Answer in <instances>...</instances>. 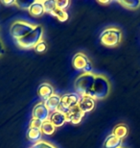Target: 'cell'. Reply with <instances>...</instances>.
<instances>
[{
  "mask_svg": "<svg viewBox=\"0 0 140 148\" xmlns=\"http://www.w3.org/2000/svg\"><path fill=\"white\" fill-rule=\"evenodd\" d=\"M111 90V85L106 77L102 75H96L92 90L88 91L85 96L95 99H104L109 95Z\"/></svg>",
  "mask_w": 140,
  "mask_h": 148,
  "instance_id": "6da1fadb",
  "label": "cell"
},
{
  "mask_svg": "<svg viewBox=\"0 0 140 148\" xmlns=\"http://www.w3.org/2000/svg\"><path fill=\"white\" fill-rule=\"evenodd\" d=\"M95 77H96V75L92 73H84L76 79L75 88L77 93L81 97L85 96L88 93V91L92 90Z\"/></svg>",
  "mask_w": 140,
  "mask_h": 148,
  "instance_id": "7a4b0ae2",
  "label": "cell"
},
{
  "mask_svg": "<svg viewBox=\"0 0 140 148\" xmlns=\"http://www.w3.org/2000/svg\"><path fill=\"white\" fill-rule=\"evenodd\" d=\"M122 32L117 28L105 29L100 35V41L107 47H115L121 42Z\"/></svg>",
  "mask_w": 140,
  "mask_h": 148,
  "instance_id": "3957f363",
  "label": "cell"
},
{
  "mask_svg": "<svg viewBox=\"0 0 140 148\" xmlns=\"http://www.w3.org/2000/svg\"><path fill=\"white\" fill-rule=\"evenodd\" d=\"M43 31L41 26H36L31 33L28 34L25 38H21V40H17L16 43L18 44L22 48H35L36 45L41 40V37H42Z\"/></svg>",
  "mask_w": 140,
  "mask_h": 148,
  "instance_id": "277c9868",
  "label": "cell"
},
{
  "mask_svg": "<svg viewBox=\"0 0 140 148\" xmlns=\"http://www.w3.org/2000/svg\"><path fill=\"white\" fill-rule=\"evenodd\" d=\"M34 26L25 21H16L11 26L10 33L14 40L16 41L25 38L28 34L34 30Z\"/></svg>",
  "mask_w": 140,
  "mask_h": 148,
  "instance_id": "5b68a950",
  "label": "cell"
},
{
  "mask_svg": "<svg viewBox=\"0 0 140 148\" xmlns=\"http://www.w3.org/2000/svg\"><path fill=\"white\" fill-rule=\"evenodd\" d=\"M81 98L82 97L76 92L64 94L61 98V105H59L58 111L64 112L66 114L71 108L76 107V106L79 105L80 101H81Z\"/></svg>",
  "mask_w": 140,
  "mask_h": 148,
  "instance_id": "8992f818",
  "label": "cell"
},
{
  "mask_svg": "<svg viewBox=\"0 0 140 148\" xmlns=\"http://www.w3.org/2000/svg\"><path fill=\"white\" fill-rule=\"evenodd\" d=\"M72 66L75 69L79 71H83L84 73H91L92 66L89 62L88 58L83 53H78L73 57Z\"/></svg>",
  "mask_w": 140,
  "mask_h": 148,
  "instance_id": "52a82bcc",
  "label": "cell"
},
{
  "mask_svg": "<svg viewBox=\"0 0 140 148\" xmlns=\"http://www.w3.org/2000/svg\"><path fill=\"white\" fill-rule=\"evenodd\" d=\"M50 116V112L48 109L46 108V106L44 105V103H38L33 109V117L40 119L43 122L49 119Z\"/></svg>",
  "mask_w": 140,
  "mask_h": 148,
  "instance_id": "ba28073f",
  "label": "cell"
},
{
  "mask_svg": "<svg viewBox=\"0 0 140 148\" xmlns=\"http://www.w3.org/2000/svg\"><path fill=\"white\" fill-rule=\"evenodd\" d=\"M85 116V112H82L81 109L79 108V106L71 108L68 112L66 114L67 117V122H70L72 124H79L81 123L82 119Z\"/></svg>",
  "mask_w": 140,
  "mask_h": 148,
  "instance_id": "9c48e42d",
  "label": "cell"
},
{
  "mask_svg": "<svg viewBox=\"0 0 140 148\" xmlns=\"http://www.w3.org/2000/svg\"><path fill=\"white\" fill-rule=\"evenodd\" d=\"M49 120L53 123V125L55 127H61L65 122H67V117L66 114L62 112L56 111L53 112L49 116Z\"/></svg>",
  "mask_w": 140,
  "mask_h": 148,
  "instance_id": "30bf717a",
  "label": "cell"
},
{
  "mask_svg": "<svg viewBox=\"0 0 140 148\" xmlns=\"http://www.w3.org/2000/svg\"><path fill=\"white\" fill-rule=\"evenodd\" d=\"M38 94L41 99L46 101L50 96H52L54 94V90L53 87L48 83H43L41 84L38 88Z\"/></svg>",
  "mask_w": 140,
  "mask_h": 148,
  "instance_id": "8fae6325",
  "label": "cell"
},
{
  "mask_svg": "<svg viewBox=\"0 0 140 148\" xmlns=\"http://www.w3.org/2000/svg\"><path fill=\"white\" fill-rule=\"evenodd\" d=\"M78 106H79V108L82 110V112H84L85 114H86V112H90L94 109L95 101H94L93 98H91V97L83 96Z\"/></svg>",
  "mask_w": 140,
  "mask_h": 148,
  "instance_id": "7c38bea8",
  "label": "cell"
},
{
  "mask_svg": "<svg viewBox=\"0 0 140 148\" xmlns=\"http://www.w3.org/2000/svg\"><path fill=\"white\" fill-rule=\"evenodd\" d=\"M61 97L58 94H53L46 101H44V105L46 106L49 112H56L58 111L59 105H61Z\"/></svg>",
  "mask_w": 140,
  "mask_h": 148,
  "instance_id": "4fadbf2b",
  "label": "cell"
},
{
  "mask_svg": "<svg viewBox=\"0 0 140 148\" xmlns=\"http://www.w3.org/2000/svg\"><path fill=\"white\" fill-rule=\"evenodd\" d=\"M122 140L117 138L113 134L108 136L104 143V147L105 148H121Z\"/></svg>",
  "mask_w": 140,
  "mask_h": 148,
  "instance_id": "5bb4252c",
  "label": "cell"
},
{
  "mask_svg": "<svg viewBox=\"0 0 140 148\" xmlns=\"http://www.w3.org/2000/svg\"><path fill=\"white\" fill-rule=\"evenodd\" d=\"M30 14L33 16H41L45 13L43 7V2L41 1H35L29 8Z\"/></svg>",
  "mask_w": 140,
  "mask_h": 148,
  "instance_id": "9a60e30c",
  "label": "cell"
},
{
  "mask_svg": "<svg viewBox=\"0 0 140 148\" xmlns=\"http://www.w3.org/2000/svg\"><path fill=\"white\" fill-rule=\"evenodd\" d=\"M128 133H129V128H128L126 124H118L113 128L112 131V134L116 136L117 138H121V140H123V138L127 137Z\"/></svg>",
  "mask_w": 140,
  "mask_h": 148,
  "instance_id": "2e32d148",
  "label": "cell"
},
{
  "mask_svg": "<svg viewBox=\"0 0 140 148\" xmlns=\"http://www.w3.org/2000/svg\"><path fill=\"white\" fill-rule=\"evenodd\" d=\"M41 136H42V132L41 129H35V128H29L27 133V138L30 141L35 143H40Z\"/></svg>",
  "mask_w": 140,
  "mask_h": 148,
  "instance_id": "e0dca14e",
  "label": "cell"
},
{
  "mask_svg": "<svg viewBox=\"0 0 140 148\" xmlns=\"http://www.w3.org/2000/svg\"><path fill=\"white\" fill-rule=\"evenodd\" d=\"M55 131H56V127L53 125V123L49 119L46 121H43L42 126H41V132H42V134L51 136L54 134Z\"/></svg>",
  "mask_w": 140,
  "mask_h": 148,
  "instance_id": "ac0fdd59",
  "label": "cell"
},
{
  "mask_svg": "<svg viewBox=\"0 0 140 148\" xmlns=\"http://www.w3.org/2000/svg\"><path fill=\"white\" fill-rule=\"evenodd\" d=\"M118 3L124 8L130 9V10L137 9L140 6V0H126V1H118Z\"/></svg>",
  "mask_w": 140,
  "mask_h": 148,
  "instance_id": "d6986e66",
  "label": "cell"
},
{
  "mask_svg": "<svg viewBox=\"0 0 140 148\" xmlns=\"http://www.w3.org/2000/svg\"><path fill=\"white\" fill-rule=\"evenodd\" d=\"M51 16H56L61 22H64L68 19V14L64 10H59L57 8L56 10H54L51 13Z\"/></svg>",
  "mask_w": 140,
  "mask_h": 148,
  "instance_id": "ffe728a7",
  "label": "cell"
},
{
  "mask_svg": "<svg viewBox=\"0 0 140 148\" xmlns=\"http://www.w3.org/2000/svg\"><path fill=\"white\" fill-rule=\"evenodd\" d=\"M43 7H44V11H45V13H48V14H51L52 12L57 9L56 1L55 0H47V1H44L43 2Z\"/></svg>",
  "mask_w": 140,
  "mask_h": 148,
  "instance_id": "44dd1931",
  "label": "cell"
},
{
  "mask_svg": "<svg viewBox=\"0 0 140 148\" xmlns=\"http://www.w3.org/2000/svg\"><path fill=\"white\" fill-rule=\"evenodd\" d=\"M30 127L29 128H35V129H41V126H42V121L40 119H37V118L33 117L31 120H30Z\"/></svg>",
  "mask_w": 140,
  "mask_h": 148,
  "instance_id": "7402d4cb",
  "label": "cell"
},
{
  "mask_svg": "<svg viewBox=\"0 0 140 148\" xmlns=\"http://www.w3.org/2000/svg\"><path fill=\"white\" fill-rule=\"evenodd\" d=\"M34 0H26V1H16V5L18 6L21 9H28L31 7V5L34 3Z\"/></svg>",
  "mask_w": 140,
  "mask_h": 148,
  "instance_id": "603a6c76",
  "label": "cell"
},
{
  "mask_svg": "<svg viewBox=\"0 0 140 148\" xmlns=\"http://www.w3.org/2000/svg\"><path fill=\"white\" fill-rule=\"evenodd\" d=\"M70 2L68 0H59V1H56V5L57 8L59 9V10H64L66 9L68 6H69Z\"/></svg>",
  "mask_w": 140,
  "mask_h": 148,
  "instance_id": "cb8c5ba5",
  "label": "cell"
},
{
  "mask_svg": "<svg viewBox=\"0 0 140 148\" xmlns=\"http://www.w3.org/2000/svg\"><path fill=\"white\" fill-rule=\"evenodd\" d=\"M35 50L38 53H42L46 50V43L43 40H40L35 47Z\"/></svg>",
  "mask_w": 140,
  "mask_h": 148,
  "instance_id": "d4e9b609",
  "label": "cell"
},
{
  "mask_svg": "<svg viewBox=\"0 0 140 148\" xmlns=\"http://www.w3.org/2000/svg\"><path fill=\"white\" fill-rule=\"evenodd\" d=\"M34 148H56L52 145V144H50L48 143H45V141H40V143H35Z\"/></svg>",
  "mask_w": 140,
  "mask_h": 148,
  "instance_id": "484cf974",
  "label": "cell"
},
{
  "mask_svg": "<svg viewBox=\"0 0 140 148\" xmlns=\"http://www.w3.org/2000/svg\"><path fill=\"white\" fill-rule=\"evenodd\" d=\"M2 3L4 5H13V4H16V1H14V0H12V1H6V0H3Z\"/></svg>",
  "mask_w": 140,
  "mask_h": 148,
  "instance_id": "4316f807",
  "label": "cell"
},
{
  "mask_svg": "<svg viewBox=\"0 0 140 148\" xmlns=\"http://www.w3.org/2000/svg\"><path fill=\"white\" fill-rule=\"evenodd\" d=\"M4 52V48H3V43H2V41L1 40H0V56L2 55V53Z\"/></svg>",
  "mask_w": 140,
  "mask_h": 148,
  "instance_id": "83f0119b",
  "label": "cell"
},
{
  "mask_svg": "<svg viewBox=\"0 0 140 148\" xmlns=\"http://www.w3.org/2000/svg\"><path fill=\"white\" fill-rule=\"evenodd\" d=\"M100 3H103V4H109V3H111V1H105V2H100Z\"/></svg>",
  "mask_w": 140,
  "mask_h": 148,
  "instance_id": "f1b7e54d",
  "label": "cell"
},
{
  "mask_svg": "<svg viewBox=\"0 0 140 148\" xmlns=\"http://www.w3.org/2000/svg\"><path fill=\"white\" fill-rule=\"evenodd\" d=\"M31 148H34V147H31Z\"/></svg>",
  "mask_w": 140,
  "mask_h": 148,
  "instance_id": "f546056e",
  "label": "cell"
}]
</instances>
